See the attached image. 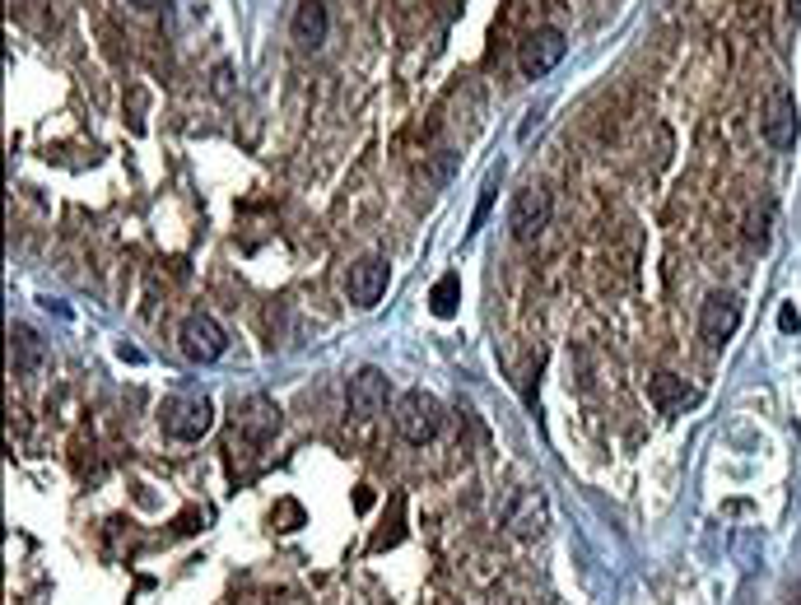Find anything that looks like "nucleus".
Here are the masks:
<instances>
[{
	"label": "nucleus",
	"mask_w": 801,
	"mask_h": 605,
	"mask_svg": "<svg viewBox=\"0 0 801 605\" xmlns=\"http://www.w3.org/2000/svg\"><path fill=\"white\" fill-rule=\"evenodd\" d=\"M159 419H163V433L177 438V443H196L210 433L215 424V405L210 396H196V391H182V396H168L159 405Z\"/></svg>",
	"instance_id": "f257e3e1"
},
{
	"label": "nucleus",
	"mask_w": 801,
	"mask_h": 605,
	"mask_svg": "<svg viewBox=\"0 0 801 605\" xmlns=\"http://www.w3.org/2000/svg\"><path fill=\"white\" fill-rule=\"evenodd\" d=\"M392 419H396V433L406 438V443H415V447H424L429 438L438 433V419H443V405L429 396V391H420V387H410V391H401L396 396V410H392Z\"/></svg>",
	"instance_id": "f03ea898"
},
{
	"label": "nucleus",
	"mask_w": 801,
	"mask_h": 605,
	"mask_svg": "<svg viewBox=\"0 0 801 605\" xmlns=\"http://www.w3.org/2000/svg\"><path fill=\"white\" fill-rule=\"evenodd\" d=\"M550 191L541 182H527V187L513 196V210H508V229H513L517 242H536L545 229H550Z\"/></svg>",
	"instance_id": "7ed1b4c3"
},
{
	"label": "nucleus",
	"mask_w": 801,
	"mask_h": 605,
	"mask_svg": "<svg viewBox=\"0 0 801 605\" xmlns=\"http://www.w3.org/2000/svg\"><path fill=\"white\" fill-rule=\"evenodd\" d=\"M760 131L774 149H792L797 145V98H792L788 84H769L764 94V112H760Z\"/></svg>",
	"instance_id": "20e7f679"
},
{
	"label": "nucleus",
	"mask_w": 801,
	"mask_h": 605,
	"mask_svg": "<svg viewBox=\"0 0 801 605\" xmlns=\"http://www.w3.org/2000/svg\"><path fill=\"white\" fill-rule=\"evenodd\" d=\"M182 354H187L191 363H215L219 354L229 350V336H224V326L210 317V312H191L187 322H182Z\"/></svg>",
	"instance_id": "39448f33"
},
{
	"label": "nucleus",
	"mask_w": 801,
	"mask_h": 605,
	"mask_svg": "<svg viewBox=\"0 0 801 605\" xmlns=\"http://www.w3.org/2000/svg\"><path fill=\"white\" fill-rule=\"evenodd\" d=\"M564 52H569L564 33H559V28H541V33H531V38L522 42L517 66H522V75H527V80H541V75H550V70L564 61Z\"/></svg>",
	"instance_id": "423d86ee"
},
{
	"label": "nucleus",
	"mask_w": 801,
	"mask_h": 605,
	"mask_svg": "<svg viewBox=\"0 0 801 605\" xmlns=\"http://www.w3.org/2000/svg\"><path fill=\"white\" fill-rule=\"evenodd\" d=\"M387 396H392V387H387L382 368H359L350 377V387H345V401H350L354 419H378L387 410Z\"/></svg>",
	"instance_id": "0eeeda50"
},
{
	"label": "nucleus",
	"mask_w": 801,
	"mask_h": 605,
	"mask_svg": "<svg viewBox=\"0 0 801 605\" xmlns=\"http://www.w3.org/2000/svg\"><path fill=\"white\" fill-rule=\"evenodd\" d=\"M736 326H741V303H736V294H708L704 298V312H699V336H704V345H727V340L736 336Z\"/></svg>",
	"instance_id": "6e6552de"
},
{
	"label": "nucleus",
	"mask_w": 801,
	"mask_h": 605,
	"mask_svg": "<svg viewBox=\"0 0 801 605\" xmlns=\"http://www.w3.org/2000/svg\"><path fill=\"white\" fill-rule=\"evenodd\" d=\"M387 280H392V270H387V261H382V256H359V261L350 266V275H345L350 303H359V308H373V303L387 294Z\"/></svg>",
	"instance_id": "1a4fd4ad"
},
{
	"label": "nucleus",
	"mask_w": 801,
	"mask_h": 605,
	"mask_svg": "<svg viewBox=\"0 0 801 605\" xmlns=\"http://www.w3.org/2000/svg\"><path fill=\"white\" fill-rule=\"evenodd\" d=\"M503 526L513 531V536H522V540H531V536H541L545 531V503H541V494H531V489H522V494L503 508Z\"/></svg>",
	"instance_id": "9d476101"
},
{
	"label": "nucleus",
	"mask_w": 801,
	"mask_h": 605,
	"mask_svg": "<svg viewBox=\"0 0 801 605\" xmlns=\"http://www.w3.org/2000/svg\"><path fill=\"white\" fill-rule=\"evenodd\" d=\"M648 396H652V405H657L662 415H685V410L699 401V391H694L685 377H676V373H657V377H652Z\"/></svg>",
	"instance_id": "9b49d317"
},
{
	"label": "nucleus",
	"mask_w": 801,
	"mask_h": 605,
	"mask_svg": "<svg viewBox=\"0 0 801 605\" xmlns=\"http://www.w3.org/2000/svg\"><path fill=\"white\" fill-rule=\"evenodd\" d=\"M326 5L322 0H303L299 10H294V24H289V33H294V42H299L303 52H317L326 42Z\"/></svg>",
	"instance_id": "f8f14e48"
},
{
	"label": "nucleus",
	"mask_w": 801,
	"mask_h": 605,
	"mask_svg": "<svg viewBox=\"0 0 801 605\" xmlns=\"http://www.w3.org/2000/svg\"><path fill=\"white\" fill-rule=\"evenodd\" d=\"M457 303H462V275L448 270V275L434 284V294H429V312L448 322V317H457Z\"/></svg>",
	"instance_id": "ddd939ff"
},
{
	"label": "nucleus",
	"mask_w": 801,
	"mask_h": 605,
	"mask_svg": "<svg viewBox=\"0 0 801 605\" xmlns=\"http://www.w3.org/2000/svg\"><path fill=\"white\" fill-rule=\"evenodd\" d=\"M10 354H14V368H33V363L42 359L38 336H33L28 326H14L10 331Z\"/></svg>",
	"instance_id": "4468645a"
},
{
	"label": "nucleus",
	"mask_w": 801,
	"mask_h": 605,
	"mask_svg": "<svg viewBox=\"0 0 801 605\" xmlns=\"http://www.w3.org/2000/svg\"><path fill=\"white\" fill-rule=\"evenodd\" d=\"M769 224H774V201H764V205H755L750 210V219H746V242L750 247H769Z\"/></svg>",
	"instance_id": "2eb2a0df"
},
{
	"label": "nucleus",
	"mask_w": 801,
	"mask_h": 605,
	"mask_svg": "<svg viewBox=\"0 0 801 605\" xmlns=\"http://www.w3.org/2000/svg\"><path fill=\"white\" fill-rule=\"evenodd\" d=\"M494 191H499V173H489V177H485V187H480V201H476V215H471V229H466V233H476L480 224L489 219V210H494Z\"/></svg>",
	"instance_id": "dca6fc26"
},
{
	"label": "nucleus",
	"mask_w": 801,
	"mask_h": 605,
	"mask_svg": "<svg viewBox=\"0 0 801 605\" xmlns=\"http://www.w3.org/2000/svg\"><path fill=\"white\" fill-rule=\"evenodd\" d=\"M778 326H783L788 336H792V331H801V317H797V308H783V312H778Z\"/></svg>",
	"instance_id": "f3484780"
},
{
	"label": "nucleus",
	"mask_w": 801,
	"mask_h": 605,
	"mask_svg": "<svg viewBox=\"0 0 801 605\" xmlns=\"http://www.w3.org/2000/svg\"><path fill=\"white\" fill-rule=\"evenodd\" d=\"M783 5H788V14H792V19H797V24H801V0H783Z\"/></svg>",
	"instance_id": "a211bd4d"
},
{
	"label": "nucleus",
	"mask_w": 801,
	"mask_h": 605,
	"mask_svg": "<svg viewBox=\"0 0 801 605\" xmlns=\"http://www.w3.org/2000/svg\"><path fill=\"white\" fill-rule=\"evenodd\" d=\"M131 5H140V10H159L163 0H131Z\"/></svg>",
	"instance_id": "6ab92c4d"
}]
</instances>
